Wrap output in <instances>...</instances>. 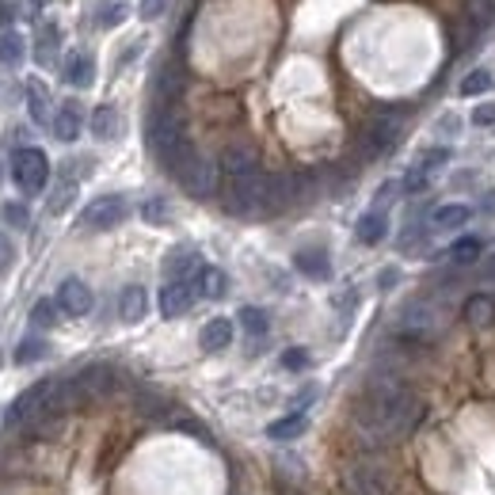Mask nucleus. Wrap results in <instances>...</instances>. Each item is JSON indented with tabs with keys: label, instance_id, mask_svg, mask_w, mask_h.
I'll return each mask as SVG.
<instances>
[{
	"label": "nucleus",
	"instance_id": "35",
	"mask_svg": "<svg viewBox=\"0 0 495 495\" xmlns=\"http://www.w3.org/2000/svg\"><path fill=\"white\" fill-rule=\"evenodd\" d=\"M54 320H58V301H35V309H31L35 328H54Z\"/></svg>",
	"mask_w": 495,
	"mask_h": 495
},
{
	"label": "nucleus",
	"instance_id": "18",
	"mask_svg": "<svg viewBox=\"0 0 495 495\" xmlns=\"http://www.w3.org/2000/svg\"><path fill=\"white\" fill-rule=\"evenodd\" d=\"M145 313H149V293H145V286H126L122 297H119V317L126 324H137Z\"/></svg>",
	"mask_w": 495,
	"mask_h": 495
},
{
	"label": "nucleus",
	"instance_id": "22",
	"mask_svg": "<svg viewBox=\"0 0 495 495\" xmlns=\"http://www.w3.org/2000/svg\"><path fill=\"white\" fill-rule=\"evenodd\" d=\"M119 130H122V119H119V111L111 107V103H103V107L92 111V134H95L99 141L119 137Z\"/></svg>",
	"mask_w": 495,
	"mask_h": 495
},
{
	"label": "nucleus",
	"instance_id": "17",
	"mask_svg": "<svg viewBox=\"0 0 495 495\" xmlns=\"http://www.w3.org/2000/svg\"><path fill=\"white\" fill-rule=\"evenodd\" d=\"M198 343H202V351H210V355H218V351H225L233 343V320L229 317H214L202 324V335H198Z\"/></svg>",
	"mask_w": 495,
	"mask_h": 495
},
{
	"label": "nucleus",
	"instance_id": "30",
	"mask_svg": "<svg viewBox=\"0 0 495 495\" xmlns=\"http://www.w3.org/2000/svg\"><path fill=\"white\" fill-rule=\"evenodd\" d=\"M236 320H240V328H244L248 335H267V328H271V317H267L263 309H256V305H244Z\"/></svg>",
	"mask_w": 495,
	"mask_h": 495
},
{
	"label": "nucleus",
	"instance_id": "32",
	"mask_svg": "<svg viewBox=\"0 0 495 495\" xmlns=\"http://www.w3.org/2000/svg\"><path fill=\"white\" fill-rule=\"evenodd\" d=\"M179 88H183V73H179L176 65H164V69H161V77H157V92H161V99H164V103H168V99H176Z\"/></svg>",
	"mask_w": 495,
	"mask_h": 495
},
{
	"label": "nucleus",
	"instance_id": "14",
	"mask_svg": "<svg viewBox=\"0 0 495 495\" xmlns=\"http://www.w3.org/2000/svg\"><path fill=\"white\" fill-rule=\"evenodd\" d=\"M293 267L301 271L305 278H332V260H328V252L324 248H301V252H293Z\"/></svg>",
	"mask_w": 495,
	"mask_h": 495
},
{
	"label": "nucleus",
	"instance_id": "44",
	"mask_svg": "<svg viewBox=\"0 0 495 495\" xmlns=\"http://www.w3.org/2000/svg\"><path fill=\"white\" fill-rule=\"evenodd\" d=\"M488 275H491V278H495V256H491V260H488Z\"/></svg>",
	"mask_w": 495,
	"mask_h": 495
},
{
	"label": "nucleus",
	"instance_id": "19",
	"mask_svg": "<svg viewBox=\"0 0 495 495\" xmlns=\"http://www.w3.org/2000/svg\"><path fill=\"white\" fill-rule=\"evenodd\" d=\"M58 42H62L58 27H54V23H38V38H35V62H38L42 69H50L54 62H58Z\"/></svg>",
	"mask_w": 495,
	"mask_h": 495
},
{
	"label": "nucleus",
	"instance_id": "36",
	"mask_svg": "<svg viewBox=\"0 0 495 495\" xmlns=\"http://www.w3.org/2000/svg\"><path fill=\"white\" fill-rule=\"evenodd\" d=\"M0 218H4L12 229H27V221H31V214H27L23 202H4V206H0Z\"/></svg>",
	"mask_w": 495,
	"mask_h": 495
},
{
	"label": "nucleus",
	"instance_id": "39",
	"mask_svg": "<svg viewBox=\"0 0 495 495\" xmlns=\"http://www.w3.org/2000/svg\"><path fill=\"white\" fill-rule=\"evenodd\" d=\"M309 362H313V359H309L305 347H290L286 355H282V366H286V370H305Z\"/></svg>",
	"mask_w": 495,
	"mask_h": 495
},
{
	"label": "nucleus",
	"instance_id": "4",
	"mask_svg": "<svg viewBox=\"0 0 495 495\" xmlns=\"http://www.w3.org/2000/svg\"><path fill=\"white\" fill-rule=\"evenodd\" d=\"M400 111H381V115L370 119V126L362 130V149L366 157H381V153H389L396 145V137H400Z\"/></svg>",
	"mask_w": 495,
	"mask_h": 495
},
{
	"label": "nucleus",
	"instance_id": "1",
	"mask_svg": "<svg viewBox=\"0 0 495 495\" xmlns=\"http://www.w3.org/2000/svg\"><path fill=\"white\" fill-rule=\"evenodd\" d=\"M423 419V404L396 377H374L355 408V427L366 446H385Z\"/></svg>",
	"mask_w": 495,
	"mask_h": 495
},
{
	"label": "nucleus",
	"instance_id": "5",
	"mask_svg": "<svg viewBox=\"0 0 495 495\" xmlns=\"http://www.w3.org/2000/svg\"><path fill=\"white\" fill-rule=\"evenodd\" d=\"M126 214H130V202H126L122 194H99L95 202L84 206V214H80V225L84 229H115V225L126 221Z\"/></svg>",
	"mask_w": 495,
	"mask_h": 495
},
{
	"label": "nucleus",
	"instance_id": "20",
	"mask_svg": "<svg viewBox=\"0 0 495 495\" xmlns=\"http://www.w3.org/2000/svg\"><path fill=\"white\" fill-rule=\"evenodd\" d=\"M473 218V210L469 206H461V202H446V206H438L434 214H431V225L438 233H454V229H461L465 221Z\"/></svg>",
	"mask_w": 495,
	"mask_h": 495
},
{
	"label": "nucleus",
	"instance_id": "6",
	"mask_svg": "<svg viewBox=\"0 0 495 495\" xmlns=\"http://www.w3.org/2000/svg\"><path fill=\"white\" fill-rule=\"evenodd\" d=\"M347 484H351V491H355V495H389V473L381 469L377 461L362 458V461L351 465Z\"/></svg>",
	"mask_w": 495,
	"mask_h": 495
},
{
	"label": "nucleus",
	"instance_id": "34",
	"mask_svg": "<svg viewBox=\"0 0 495 495\" xmlns=\"http://www.w3.org/2000/svg\"><path fill=\"white\" fill-rule=\"evenodd\" d=\"M122 20H126V4H122V0H107V4H99V16H95L99 27H119Z\"/></svg>",
	"mask_w": 495,
	"mask_h": 495
},
{
	"label": "nucleus",
	"instance_id": "42",
	"mask_svg": "<svg viewBox=\"0 0 495 495\" xmlns=\"http://www.w3.org/2000/svg\"><path fill=\"white\" fill-rule=\"evenodd\" d=\"M12 260H16V248H12V240L0 233V275H4L8 267H12Z\"/></svg>",
	"mask_w": 495,
	"mask_h": 495
},
{
	"label": "nucleus",
	"instance_id": "15",
	"mask_svg": "<svg viewBox=\"0 0 495 495\" xmlns=\"http://www.w3.org/2000/svg\"><path fill=\"white\" fill-rule=\"evenodd\" d=\"M164 271H168V282H191L187 275L202 271V260H198L194 248H176V252H168Z\"/></svg>",
	"mask_w": 495,
	"mask_h": 495
},
{
	"label": "nucleus",
	"instance_id": "21",
	"mask_svg": "<svg viewBox=\"0 0 495 495\" xmlns=\"http://www.w3.org/2000/svg\"><path fill=\"white\" fill-rule=\"evenodd\" d=\"M461 313L469 324H476V328H488V324H495V297L491 293H473Z\"/></svg>",
	"mask_w": 495,
	"mask_h": 495
},
{
	"label": "nucleus",
	"instance_id": "25",
	"mask_svg": "<svg viewBox=\"0 0 495 495\" xmlns=\"http://www.w3.org/2000/svg\"><path fill=\"white\" fill-rule=\"evenodd\" d=\"M194 286H198V293H202V297L218 301V297H225V290H229V278H225V271H218V267H202Z\"/></svg>",
	"mask_w": 495,
	"mask_h": 495
},
{
	"label": "nucleus",
	"instance_id": "7",
	"mask_svg": "<svg viewBox=\"0 0 495 495\" xmlns=\"http://www.w3.org/2000/svg\"><path fill=\"white\" fill-rule=\"evenodd\" d=\"M58 309L65 317H88L92 313V290L80 278H65L58 286Z\"/></svg>",
	"mask_w": 495,
	"mask_h": 495
},
{
	"label": "nucleus",
	"instance_id": "26",
	"mask_svg": "<svg viewBox=\"0 0 495 495\" xmlns=\"http://www.w3.org/2000/svg\"><path fill=\"white\" fill-rule=\"evenodd\" d=\"M23 58H27V42L16 31H0V65L16 69L23 65Z\"/></svg>",
	"mask_w": 495,
	"mask_h": 495
},
{
	"label": "nucleus",
	"instance_id": "9",
	"mask_svg": "<svg viewBox=\"0 0 495 495\" xmlns=\"http://www.w3.org/2000/svg\"><path fill=\"white\" fill-rule=\"evenodd\" d=\"M221 172L229 179H244L252 172H260V153L252 145H229L221 153Z\"/></svg>",
	"mask_w": 495,
	"mask_h": 495
},
{
	"label": "nucleus",
	"instance_id": "8",
	"mask_svg": "<svg viewBox=\"0 0 495 495\" xmlns=\"http://www.w3.org/2000/svg\"><path fill=\"white\" fill-rule=\"evenodd\" d=\"M194 297H198L194 282H168V286L161 290V317H168V320L183 317L194 305Z\"/></svg>",
	"mask_w": 495,
	"mask_h": 495
},
{
	"label": "nucleus",
	"instance_id": "37",
	"mask_svg": "<svg viewBox=\"0 0 495 495\" xmlns=\"http://www.w3.org/2000/svg\"><path fill=\"white\" fill-rule=\"evenodd\" d=\"M488 88H491V73H488V69H476V73L465 77L461 95H480V92H488Z\"/></svg>",
	"mask_w": 495,
	"mask_h": 495
},
{
	"label": "nucleus",
	"instance_id": "24",
	"mask_svg": "<svg viewBox=\"0 0 495 495\" xmlns=\"http://www.w3.org/2000/svg\"><path fill=\"white\" fill-rule=\"evenodd\" d=\"M27 111H31L35 122L50 119V88L42 80H27Z\"/></svg>",
	"mask_w": 495,
	"mask_h": 495
},
{
	"label": "nucleus",
	"instance_id": "23",
	"mask_svg": "<svg viewBox=\"0 0 495 495\" xmlns=\"http://www.w3.org/2000/svg\"><path fill=\"white\" fill-rule=\"evenodd\" d=\"M355 233H359L362 244H381V240H385V233H389V221H385V214H381V210H374V214H362L359 218Z\"/></svg>",
	"mask_w": 495,
	"mask_h": 495
},
{
	"label": "nucleus",
	"instance_id": "38",
	"mask_svg": "<svg viewBox=\"0 0 495 495\" xmlns=\"http://www.w3.org/2000/svg\"><path fill=\"white\" fill-rule=\"evenodd\" d=\"M42 355H46V343H42V339H23V343L16 347V362H20V366L38 362Z\"/></svg>",
	"mask_w": 495,
	"mask_h": 495
},
{
	"label": "nucleus",
	"instance_id": "41",
	"mask_svg": "<svg viewBox=\"0 0 495 495\" xmlns=\"http://www.w3.org/2000/svg\"><path fill=\"white\" fill-rule=\"evenodd\" d=\"M168 4H172V0H141V4H137V16H141V20H157V16H164Z\"/></svg>",
	"mask_w": 495,
	"mask_h": 495
},
{
	"label": "nucleus",
	"instance_id": "10",
	"mask_svg": "<svg viewBox=\"0 0 495 495\" xmlns=\"http://www.w3.org/2000/svg\"><path fill=\"white\" fill-rule=\"evenodd\" d=\"M179 183L187 187L194 198H206V194H214V183H218V172H214V164L202 161V157H194L187 168H183V176Z\"/></svg>",
	"mask_w": 495,
	"mask_h": 495
},
{
	"label": "nucleus",
	"instance_id": "40",
	"mask_svg": "<svg viewBox=\"0 0 495 495\" xmlns=\"http://www.w3.org/2000/svg\"><path fill=\"white\" fill-rule=\"evenodd\" d=\"M473 126H480V130H491V126H495V103H476Z\"/></svg>",
	"mask_w": 495,
	"mask_h": 495
},
{
	"label": "nucleus",
	"instance_id": "12",
	"mask_svg": "<svg viewBox=\"0 0 495 495\" xmlns=\"http://www.w3.org/2000/svg\"><path fill=\"white\" fill-rule=\"evenodd\" d=\"M438 332V313L431 305H408L404 309V335H412V339H431Z\"/></svg>",
	"mask_w": 495,
	"mask_h": 495
},
{
	"label": "nucleus",
	"instance_id": "11",
	"mask_svg": "<svg viewBox=\"0 0 495 495\" xmlns=\"http://www.w3.org/2000/svg\"><path fill=\"white\" fill-rule=\"evenodd\" d=\"M62 77H65L69 88H92V84H95V62H92V54H84V50L69 54L65 65H62Z\"/></svg>",
	"mask_w": 495,
	"mask_h": 495
},
{
	"label": "nucleus",
	"instance_id": "31",
	"mask_svg": "<svg viewBox=\"0 0 495 495\" xmlns=\"http://www.w3.org/2000/svg\"><path fill=\"white\" fill-rule=\"evenodd\" d=\"M73 198H77V179H73V176H65V179L58 183V187H54V194H50V214H65Z\"/></svg>",
	"mask_w": 495,
	"mask_h": 495
},
{
	"label": "nucleus",
	"instance_id": "33",
	"mask_svg": "<svg viewBox=\"0 0 495 495\" xmlns=\"http://www.w3.org/2000/svg\"><path fill=\"white\" fill-rule=\"evenodd\" d=\"M141 218H145L149 225H164L168 218H172V206H168L164 198L153 194V198H145V202H141Z\"/></svg>",
	"mask_w": 495,
	"mask_h": 495
},
{
	"label": "nucleus",
	"instance_id": "29",
	"mask_svg": "<svg viewBox=\"0 0 495 495\" xmlns=\"http://www.w3.org/2000/svg\"><path fill=\"white\" fill-rule=\"evenodd\" d=\"M309 427V419H305V412H290L286 419H278V423H271V427H267V434L271 438H278V442H286V438H297Z\"/></svg>",
	"mask_w": 495,
	"mask_h": 495
},
{
	"label": "nucleus",
	"instance_id": "13",
	"mask_svg": "<svg viewBox=\"0 0 495 495\" xmlns=\"http://www.w3.org/2000/svg\"><path fill=\"white\" fill-rule=\"evenodd\" d=\"M111 385H115V374H111V366H88V370H80V377H77L80 400H95V396H107Z\"/></svg>",
	"mask_w": 495,
	"mask_h": 495
},
{
	"label": "nucleus",
	"instance_id": "2",
	"mask_svg": "<svg viewBox=\"0 0 495 495\" xmlns=\"http://www.w3.org/2000/svg\"><path fill=\"white\" fill-rule=\"evenodd\" d=\"M267 194H271V176L263 172H252L244 179H233L229 187V210L240 218L248 214H271V206H267Z\"/></svg>",
	"mask_w": 495,
	"mask_h": 495
},
{
	"label": "nucleus",
	"instance_id": "16",
	"mask_svg": "<svg viewBox=\"0 0 495 495\" xmlns=\"http://www.w3.org/2000/svg\"><path fill=\"white\" fill-rule=\"evenodd\" d=\"M80 126H84V107L77 103V99H69V103L58 107V115H54V137H58V141H77Z\"/></svg>",
	"mask_w": 495,
	"mask_h": 495
},
{
	"label": "nucleus",
	"instance_id": "43",
	"mask_svg": "<svg viewBox=\"0 0 495 495\" xmlns=\"http://www.w3.org/2000/svg\"><path fill=\"white\" fill-rule=\"evenodd\" d=\"M12 20H16V8L8 0H0V27H12Z\"/></svg>",
	"mask_w": 495,
	"mask_h": 495
},
{
	"label": "nucleus",
	"instance_id": "3",
	"mask_svg": "<svg viewBox=\"0 0 495 495\" xmlns=\"http://www.w3.org/2000/svg\"><path fill=\"white\" fill-rule=\"evenodd\" d=\"M12 179L20 183V191L23 194H38L42 187H46V179H50V161H46V153L42 149H16L12 153Z\"/></svg>",
	"mask_w": 495,
	"mask_h": 495
},
{
	"label": "nucleus",
	"instance_id": "27",
	"mask_svg": "<svg viewBox=\"0 0 495 495\" xmlns=\"http://www.w3.org/2000/svg\"><path fill=\"white\" fill-rule=\"evenodd\" d=\"M480 252H484V240H480V236H461V240H454V244H450L446 256H450V263L465 267V263H476Z\"/></svg>",
	"mask_w": 495,
	"mask_h": 495
},
{
	"label": "nucleus",
	"instance_id": "28",
	"mask_svg": "<svg viewBox=\"0 0 495 495\" xmlns=\"http://www.w3.org/2000/svg\"><path fill=\"white\" fill-rule=\"evenodd\" d=\"M491 20H495L491 0H465V23H469L476 35L484 31V27H491Z\"/></svg>",
	"mask_w": 495,
	"mask_h": 495
}]
</instances>
